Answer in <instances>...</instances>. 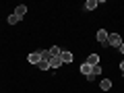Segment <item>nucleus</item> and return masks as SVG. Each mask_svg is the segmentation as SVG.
<instances>
[{
  "instance_id": "4",
  "label": "nucleus",
  "mask_w": 124,
  "mask_h": 93,
  "mask_svg": "<svg viewBox=\"0 0 124 93\" xmlns=\"http://www.w3.org/2000/svg\"><path fill=\"white\" fill-rule=\"evenodd\" d=\"M87 64H89V66H97V64H99V56H97V54L87 56Z\"/></svg>"
},
{
  "instance_id": "6",
  "label": "nucleus",
  "mask_w": 124,
  "mask_h": 93,
  "mask_svg": "<svg viewBox=\"0 0 124 93\" xmlns=\"http://www.w3.org/2000/svg\"><path fill=\"white\" fill-rule=\"evenodd\" d=\"M99 89H101V91H110V89H112V81H110V79H101Z\"/></svg>"
},
{
  "instance_id": "15",
  "label": "nucleus",
  "mask_w": 124,
  "mask_h": 93,
  "mask_svg": "<svg viewBox=\"0 0 124 93\" xmlns=\"http://www.w3.org/2000/svg\"><path fill=\"white\" fill-rule=\"evenodd\" d=\"M120 70H122V75H124V60L120 62Z\"/></svg>"
},
{
  "instance_id": "14",
  "label": "nucleus",
  "mask_w": 124,
  "mask_h": 93,
  "mask_svg": "<svg viewBox=\"0 0 124 93\" xmlns=\"http://www.w3.org/2000/svg\"><path fill=\"white\" fill-rule=\"evenodd\" d=\"M91 75H95V77H99V75H101V64L93 66V68H91Z\"/></svg>"
},
{
  "instance_id": "16",
  "label": "nucleus",
  "mask_w": 124,
  "mask_h": 93,
  "mask_svg": "<svg viewBox=\"0 0 124 93\" xmlns=\"http://www.w3.org/2000/svg\"><path fill=\"white\" fill-rule=\"evenodd\" d=\"M120 52H122V54H124V44H122V46H120Z\"/></svg>"
},
{
  "instance_id": "1",
  "label": "nucleus",
  "mask_w": 124,
  "mask_h": 93,
  "mask_svg": "<svg viewBox=\"0 0 124 93\" xmlns=\"http://www.w3.org/2000/svg\"><path fill=\"white\" fill-rule=\"evenodd\" d=\"M124 41H122V37L118 35V33H110V37H108V46H114V48H120Z\"/></svg>"
},
{
  "instance_id": "8",
  "label": "nucleus",
  "mask_w": 124,
  "mask_h": 93,
  "mask_svg": "<svg viewBox=\"0 0 124 93\" xmlns=\"http://www.w3.org/2000/svg\"><path fill=\"white\" fill-rule=\"evenodd\" d=\"M60 58H62V62H66V64H68V62H72L75 56H72V52H66V50H64V52L60 54Z\"/></svg>"
},
{
  "instance_id": "10",
  "label": "nucleus",
  "mask_w": 124,
  "mask_h": 93,
  "mask_svg": "<svg viewBox=\"0 0 124 93\" xmlns=\"http://www.w3.org/2000/svg\"><path fill=\"white\" fill-rule=\"evenodd\" d=\"M91 68H93V66H89L87 62H83V64H81V72H83L85 77H89V75H91Z\"/></svg>"
},
{
  "instance_id": "7",
  "label": "nucleus",
  "mask_w": 124,
  "mask_h": 93,
  "mask_svg": "<svg viewBox=\"0 0 124 93\" xmlns=\"http://www.w3.org/2000/svg\"><path fill=\"white\" fill-rule=\"evenodd\" d=\"M58 66H62V58H60V56L50 58V68H58Z\"/></svg>"
},
{
  "instance_id": "12",
  "label": "nucleus",
  "mask_w": 124,
  "mask_h": 93,
  "mask_svg": "<svg viewBox=\"0 0 124 93\" xmlns=\"http://www.w3.org/2000/svg\"><path fill=\"white\" fill-rule=\"evenodd\" d=\"M37 68H39V70H50V60H39Z\"/></svg>"
},
{
  "instance_id": "5",
  "label": "nucleus",
  "mask_w": 124,
  "mask_h": 93,
  "mask_svg": "<svg viewBox=\"0 0 124 93\" xmlns=\"http://www.w3.org/2000/svg\"><path fill=\"white\" fill-rule=\"evenodd\" d=\"M15 15H17L19 19H21V17H25V15H27V6H25V4H19L17 8H15Z\"/></svg>"
},
{
  "instance_id": "9",
  "label": "nucleus",
  "mask_w": 124,
  "mask_h": 93,
  "mask_svg": "<svg viewBox=\"0 0 124 93\" xmlns=\"http://www.w3.org/2000/svg\"><path fill=\"white\" fill-rule=\"evenodd\" d=\"M97 4H99L97 0H87V2H85V8H87V10H95Z\"/></svg>"
},
{
  "instance_id": "11",
  "label": "nucleus",
  "mask_w": 124,
  "mask_h": 93,
  "mask_svg": "<svg viewBox=\"0 0 124 93\" xmlns=\"http://www.w3.org/2000/svg\"><path fill=\"white\" fill-rule=\"evenodd\" d=\"M60 54H62V50L58 48V46H52V48H50V56H52V58H56V56H60Z\"/></svg>"
},
{
  "instance_id": "3",
  "label": "nucleus",
  "mask_w": 124,
  "mask_h": 93,
  "mask_svg": "<svg viewBox=\"0 0 124 93\" xmlns=\"http://www.w3.org/2000/svg\"><path fill=\"white\" fill-rule=\"evenodd\" d=\"M27 60H29V64H39V60H41V52H33V54H29V56H27Z\"/></svg>"
},
{
  "instance_id": "2",
  "label": "nucleus",
  "mask_w": 124,
  "mask_h": 93,
  "mask_svg": "<svg viewBox=\"0 0 124 93\" xmlns=\"http://www.w3.org/2000/svg\"><path fill=\"white\" fill-rule=\"evenodd\" d=\"M108 37H110V33H108L106 29H99V31H97V41H99L101 46H108Z\"/></svg>"
},
{
  "instance_id": "13",
  "label": "nucleus",
  "mask_w": 124,
  "mask_h": 93,
  "mask_svg": "<svg viewBox=\"0 0 124 93\" xmlns=\"http://www.w3.org/2000/svg\"><path fill=\"white\" fill-rule=\"evenodd\" d=\"M19 21H21V19H19L17 15H15V13H13V15H8V23H10V25H17Z\"/></svg>"
}]
</instances>
